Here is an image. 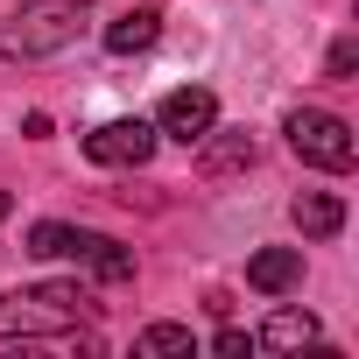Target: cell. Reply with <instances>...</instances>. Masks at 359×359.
Wrapping results in <instances>:
<instances>
[{
	"label": "cell",
	"mask_w": 359,
	"mask_h": 359,
	"mask_svg": "<svg viewBox=\"0 0 359 359\" xmlns=\"http://www.w3.org/2000/svg\"><path fill=\"white\" fill-rule=\"evenodd\" d=\"M92 317H99V303L78 282H36V289L0 296V338H64V331H78Z\"/></svg>",
	"instance_id": "1"
},
{
	"label": "cell",
	"mask_w": 359,
	"mask_h": 359,
	"mask_svg": "<svg viewBox=\"0 0 359 359\" xmlns=\"http://www.w3.org/2000/svg\"><path fill=\"white\" fill-rule=\"evenodd\" d=\"M29 254H36V261H78V268H92L99 282H134V254H127L120 240H106V233H85V226L43 219V226H29Z\"/></svg>",
	"instance_id": "2"
},
{
	"label": "cell",
	"mask_w": 359,
	"mask_h": 359,
	"mask_svg": "<svg viewBox=\"0 0 359 359\" xmlns=\"http://www.w3.org/2000/svg\"><path fill=\"white\" fill-rule=\"evenodd\" d=\"M71 36H78V0H29V8L0 29V57L36 64V57L71 50Z\"/></svg>",
	"instance_id": "3"
},
{
	"label": "cell",
	"mask_w": 359,
	"mask_h": 359,
	"mask_svg": "<svg viewBox=\"0 0 359 359\" xmlns=\"http://www.w3.org/2000/svg\"><path fill=\"white\" fill-rule=\"evenodd\" d=\"M282 134H289V148H296L310 169H331V176H345L352 155H359L352 127H345L338 113H324V106H296V113L282 120Z\"/></svg>",
	"instance_id": "4"
},
{
	"label": "cell",
	"mask_w": 359,
	"mask_h": 359,
	"mask_svg": "<svg viewBox=\"0 0 359 359\" xmlns=\"http://www.w3.org/2000/svg\"><path fill=\"white\" fill-rule=\"evenodd\" d=\"M155 120H106V127H92L85 134V155L99 162V169H141L148 155H155Z\"/></svg>",
	"instance_id": "5"
},
{
	"label": "cell",
	"mask_w": 359,
	"mask_h": 359,
	"mask_svg": "<svg viewBox=\"0 0 359 359\" xmlns=\"http://www.w3.org/2000/svg\"><path fill=\"white\" fill-rule=\"evenodd\" d=\"M212 127H219V99H212L205 85H184V92H169V99H162V113H155V134L184 141V148H198Z\"/></svg>",
	"instance_id": "6"
},
{
	"label": "cell",
	"mask_w": 359,
	"mask_h": 359,
	"mask_svg": "<svg viewBox=\"0 0 359 359\" xmlns=\"http://www.w3.org/2000/svg\"><path fill=\"white\" fill-rule=\"evenodd\" d=\"M247 282H254L261 296H289V289L303 282V247H261V254L247 261Z\"/></svg>",
	"instance_id": "7"
},
{
	"label": "cell",
	"mask_w": 359,
	"mask_h": 359,
	"mask_svg": "<svg viewBox=\"0 0 359 359\" xmlns=\"http://www.w3.org/2000/svg\"><path fill=\"white\" fill-rule=\"evenodd\" d=\"M155 36H162V15L155 8H127L120 22H106V50L113 57H141V50H155Z\"/></svg>",
	"instance_id": "8"
},
{
	"label": "cell",
	"mask_w": 359,
	"mask_h": 359,
	"mask_svg": "<svg viewBox=\"0 0 359 359\" xmlns=\"http://www.w3.org/2000/svg\"><path fill=\"white\" fill-rule=\"evenodd\" d=\"M254 345H268V352H303V345H317V317H310V310H275Z\"/></svg>",
	"instance_id": "9"
},
{
	"label": "cell",
	"mask_w": 359,
	"mask_h": 359,
	"mask_svg": "<svg viewBox=\"0 0 359 359\" xmlns=\"http://www.w3.org/2000/svg\"><path fill=\"white\" fill-rule=\"evenodd\" d=\"M338 226H345V205H338L331 191H303V198H296V233H303V240H331Z\"/></svg>",
	"instance_id": "10"
},
{
	"label": "cell",
	"mask_w": 359,
	"mask_h": 359,
	"mask_svg": "<svg viewBox=\"0 0 359 359\" xmlns=\"http://www.w3.org/2000/svg\"><path fill=\"white\" fill-rule=\"evenodd\" d=\"M198 148H205V169H219V176H226V169H247V162H254V141H247V134H219V127H212V134H205Z\"/></svg>",
	"instance_id": "11"
},
{
	"label": "cell",
	"mask_w": 359,
	"mask_h": 359,
	"mask_svg": "<svg viewBox=\"0 0 359 359\" xmlns=\"http://www.w3.org/2000/svg\"><path fill=\"white\" fill-rule=\"evenodd\" d=\"M134 352H198V338H191L184 324H148V331L134 338Z\"/></svg>",
	"instance_id": "12"
},
{
	"label": "cell",
	"mask_w": 359,
	"mask_h": 359,
	"mask_svg": "<svg viewBox=\"0 0 359 359\" xmlns=\"http://www.w3.org/2000/svg\"><path fill=\"white\" fill-rule=\"evenodd\" d=\"M212 352H219V359H240V352H254V331H219Z\"/></svg>",
	"instance_id": "13"
},
{
	"label": "cell",
	"mask_w": 359,
	"mask_h": 359,
	"mask_svg": "<svg viewBox=\"0 0 359 359\" xmlns=\"http://www.w3.org/2000/svg\"><path fill=\"white\" fill-rule=\"evenodd\" d=\"M8 212H15V198H8V191H0V219H8Z\"/></svg>",
	"instance_id": "14"
}]
</instances>
